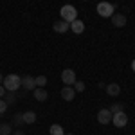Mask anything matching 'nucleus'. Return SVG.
<instances>
[{
    "mask_svg": "<svg viewBox=\"0 0 135 135\" xmlns=\"http://www.w3.org/2000/svg\"><path fill=\"white\" fill-rule=\"evenodd\" d=\"M2 86L6 88V92H16L22 86V78L18 74H7V76H4Z\"/></svg>",
    "mask_w": 135,
    "mask_h": 135,
    "instance_id": "obj_1",
    "label": "nucleus"
},
{
    "mask_svg": "<svg viewBox=\"0 0 135 135\" xmlns=\"http://www.w3.org/2000/svg\"><path fill=\"white\" fill-rule=\"evenodd\" d=\"M60 15H61V20L67 22V23H72L74 20H78V9L74 6H70V4L63 6L60 9Z\"/></svg>",
    "mask_w": 135,
    "mask_h": 135,
    "instance_id": "obj_2",
    "label": "nucleus"
},
{
    "mask_svg": "<svg viewBox=\"0 0 135 135\" xmlns=\"http://www.w3.org/2000/svg\"><path fill=\"white\" fill-rule=\"evenodd\" d=\"M97 15L99 16H103V18H112L115 13V6L114 4H110V2H101V4H97Z\"/></svg>",
    "mask_w": 135,
    "mask_h": 135,
    "instance_id": "obj_3",
    "label": "nucleus"
},
{
    "mask_svg": "<svg viewBox=\"0 0 135 135\" xmlns=\"http://www.w3.org/2000/svg\"><path fill=\"white\" fill-rule=\"evenodd\" d=\"M61 81L67 85V86H74V83L78 81V79H76V72H74L72 69H65L61 72Z\"/></svg>",
    "mask_w": 135,
    "mask_h": 135,
    "instance_id": "obj_4",
    "label": "nucleus"
},
{
    "mask_svg": "<svg viewBox=\"0 0 135 135\" xmlns=\"http://www.w3.org/2000/svg\"><path fill=\"white\" fill-rule=\"evenodd\" d=\"M112 123H114L117 128H124L128 124V115L124 112H119V114H114L112 115Z\"/></svg>",
    "mask_w": 135,
    "mask_h": 135,
    "instance_id": "obj_5",
    "label": "nucleus"
},
{
    "mask_svg": "<svg viewBox=\"0 0 135 135\" xmlns=\"http://www.w3.org/2000/svg\"><path fill=\"white\" fill-rule=\"evenodd\" d=\"M97 123H99V124H108V123H112V112H110L108 108L99 110V112H97Z\"/></svg>",
    "mask_w": 135,
    "mask_h": 135,
    "instance_id": "obj_6",
    "label": "nucleus"
},
{
    "mask_svg": "<svg viewBox=\"0 0 135 135\" xmlns=\"http://www.w3.org/2000/svg\"><path fill=\"white\" fill-rule=\"evenodd\" d=\"M22 86H23L25 90H34V88H36V79L27 74V76L22 78Z\"/></svg>",
    "mask_w": 135,
    "mask_h": 135,
    "instance_id": "obj_7",
    "label": "nucleus"
},
{
    "mask_svg": "<svg viewBox=\"0 0 135 135\" xmlns=\"http://www.w3.org/2000/svg\"><path fill=\"white\" fill-rule=\"evenodd\" d=\"M61 97L65 99V101H74V97H76L74 86H63L61 88Z\"/></svg>",
    "mask_w": 135,
    "mask_h": 135,
    "instance_id": "obj_8",
    "label": "nucleus"
},
{
    "mask_svg": "<svg viewBox=\"0 0 135 135\" xmlns=\"http://www.w3.org/2000/svg\"><path fill=\"white\" fill-rule=\"evenodd\" d=\"M52 29H54L56 32H60V34H63V32H67L69 29H70V23H67V22H63V20H60V22H54Z\"/></svg>",
    "mask_w": 135,
    "mask_h": 135,
    "instance_id": "obj_9",
    "label": "nucleus"
},
{
    "mask_svg": "<svg viewBox=\"0 0 135 135\" xmlns=\"http://www.w3.org/2000/svg\"><path fill=\"white\" fill-rule=\"evenodd\" d=\"M32 94H34V99H36V101H40V103L47 101V97H49V94H47L45 88H34Z\"/></svg>",
    "mask_w": 135,
    "mask_h": 135,
    "instance_id": "obj_10",
    "label": "nucleus"
},
{
    "mask_svg": "<svg viewBox=\"0 0 135 135\" xmlns=\"http://www.w3.org/2000/svg\"><path fill=\"white\" fill-rule=\"evenodd\" d=\"M112 23H114L115 27H124V25H126V16H124V15H119V13H114V16H112Z\"/></svg>",
    "mask_w": 135,
    "mask_h": 135,
    "instance_id": "obj_11",
    "label": "nucleus"
},
{
    "mask_svg": "<svg viewBox=\"0 0 135 135\" xmlns=\"http://www.w3.org/2000/svg\"><path fill=\"white\" fill-rule=\"evenodd\" d=\"M104 90H106L108 95L115 97V95H119V94H121V86H119L117 83H110V85H106V86H104Z\"/></svg>",
    "mask_w": 135,
    "mask_h": 135,
    "instance_id": "obj_12",
    "label": "nucleus"
},
{
    "mask_svg": "<svg viewBox=\"0 0 135 135\" xmlns=\"http://www.w3.org/2000/svg\"><path fill=\"white\" fill-rule=\"evenodd\" d=\"M70 29H72V32H76V34H81V32L85 31V23L81 20H74L72 23H70Z\"/></svg>",
    "mask_w": 135,
    "mask_h": 135,
    "instance_id": "obj_13",
    "label": "nucleus"
},
{
    "mask_svg": "<svg viewBox=\"0 0 135 135\" xmlns=\"http://www.w3.org/2000/svg\"><path fill=\"white\" fill-rule=\"evenodd\" d=\"M22 117H23V124H32V123H36V114H34V112H23Z\"/></svg>",
    "mask_w": 135,
    "mask_h": 135,
    "instance_id": "obj_14",
    "label": "nucleus"
},
{
    "mask_svg": "<svg viewBox=\"0 0 135 135\" xmlns=\"http://www.w3.org/2000/svg\"><path fill=\"white\" fill-rule=\"evenodd\" d=\"M2 99L6 101V104H7V106H11V104L16 103V92H6V95H4Z\"/></svg>",
    "mask_w": 135,
    "mask_h": 135,
    "instance_id": "obj_15",
    "label": "nucleus"
},
{
    "mask_svg": "<svg viewBox=\"0 0 135 135\" xmlns=\"http://www.w3.org/2000/svg\"><path fill=\"white\" fill-rule=\"evenodd\" d=\"M49 133L51 135H65V132H63V128L60 124H52L49 128Z\"/></svg>",
    "mask_w": 135,
    "mask_h": 135,
    "instance_id": "obj_16",
    "label": "nucleus"
},
{
    "mask_svg": "<svg viewBox=\"0 0 135 135\" xmlns=\"http://www.w3.org/2000/svg\"><path fill=\"white\" fill-rule=\"evenodd\" d=\"M11 130H13V126L9 123H2L0 124V135H11Z\"/></svg>",
    "mask_w": 135,
    "mask_h": 135,
    "instance_id": "obj_17",
    "label": "nucleus"
},
{
    "mask_svg": "<svg viewBox=\"0 0 135 135\" xmlns=\"http://www.w3.org/2000/svg\"><path fill=\"white\" fill-rule=\"evenodd\" d=\"M36 79V88H43L45 85H47V78L45 76H38V78H34Z\"/></svg>",
    "mask_w": 135,
    "mask_h": 135,
    "instance_id": "obj_18",
    "label": "nucleus"
},
{
    "mask_svg": "<svg viewBox=\"0 0 135 135\" xmlns=\"http://www.w3.org/2000/svg\"><path fill=\"white\" fill-rule=\"evenodd\" d=\"M108 110L112 112V115H114V114H119V112H124V110H123V104H119V103H114L110 108H108Z\"/></svg>",
    "mask_w": 135,
    "mask_h": 135,
    "instance_id": "obj_19",
    "label": "nucleus"
},
{
    "mask_svg": "<svg viewBox=\"0 0 135 135\" xmlns=\"http://www.w3.org/2000/svg\"><path fill=\"white\" fill-rule=\"evenodd\" d=\"M13 121H15V126H22V124H23V117H22L20 112H18V114H15Z\"/></svg>",
    "mask_w": 135,
    "mask_h": 135,
    "instance_id": "obj_20",
    "label": "nucleus"
},
{
    "mask_svg": "<svg viewBox=\"0 0 135 135\" xmlns=\"http://www.w3.org/2000/svg\"><path fill=\"white\" fill-rule=\"evenodd\" d=\"M74 90L76 92H85V83L83 81H76L74 83Z\"/></svg>",
    "mask_w": 135,
    "mask_h": 135,
    "instance_id": "obj_21",
    "label": "nucleus"
},
{
    "mask_svg": "<svg viewBox=\"0 0 135 135\" xmlns=\"http://www.w3.org/2000/svg\"><path fill=\"white\" fill-rule=\"evenodd\" d=\"M6 110H7V104H6V101H4V99H0V115L6 114Z\"/></svg>",
    "mask_w": 135,
    "mask_h": 135,
    "instance_id": "obj_22",
    "label": "nucleus"
},
{
    "mask_svg": "<svg viewBox=\"0 0 135 135\" xmlns=\"http://www.w3.org/2000/svg\"><path fill=\"white\" fill-rule=\"evenodd\" d=\"M4 95H6V88H4V86H2V85H0V99H2V97H4Z\"/></svg>",
    "mask_w": 135,
    "mask_h": 135,
    "instance_id": "obj_23",
    "label": "nucleus"
},
{
    "mask_svg": "<svg viewBox=\"0 0 135 135\" xmlns=\"http://www.w3.org/2000/svg\"><path fill=\"white\" fill-rule=\"evenodd\" d=\"M13 135H25V133H23L22 130H18V132H15V133H13Z\"/></svg>",
    "mask_w": 135,
    "mask_h": 135,
    "instance_id": "obj_24",
    "label": "nucleus"
},
{
    "mask_svg": "<svg viewBox=\"0 0 135 135\" xmlns=\"http://www.w3.org/2000/svg\"><path fill=\"white\" fill-rule=\"evenodd\" d=\"M132 70H133V72H135V60H133V61H132Z\"/></svg>",
    "mask_w": 135,
    "mask_h": 135,
    "instance_id": "obj_25",
    "label": "nucleus"
},
{
    "mask_svg": "<svg viewBox=\"0 0 135 135\" xmlns=\"http://www.w3.org/2000/svg\"><path fill=\"white\" fill-rule=\"evenodd\" d=\"M2 81H4V74L0 72V85H2Z\"/></svg>",
    "mask_w": 135,
    "mask_h": 135,
    "instance_id": "obj_26",
    "label": "nucleus"
},
{
    "mask_svg": "<svg viewBox=\"0 0 135 135\" xmlns=\"http://www.w3.org/2000/svg\"><path fill=\"white\" fill-rule=\"evenodd\" d=\"M65 135H72V133H65Z\"/></svg>",
    "mask_w": 135,
    "mask_h": 135,
    "instance_id": "obj_27",
    "label": "nucleus"
}]
</instances>
